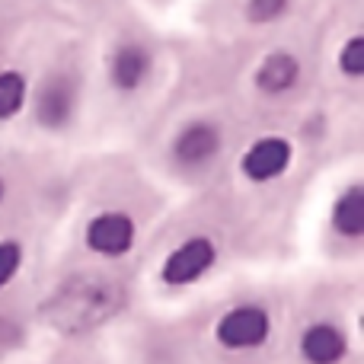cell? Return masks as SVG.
Here are the masks:
<instances>
[{
	"instance_id": "obj_10",
	"label": "cell",
	"mask_w": 364,
	"mask_h": 364,
	"mask_svg": "<svg viewBox=\"0 0 364 364\" xmlns=\"http://www.w3.org/2000/svg\"><path fill=\"white\" fill-rule=\"evenodd\" d=\"M151 70V55L141 45H122L112 55V80L119 90H138Z\"/></svg>"
},
{
	"instance_id": "obj_15",
	"label": "cell",
	"mask_w": 364,
	"mask_h": 364,
	"mask_svg": "<svg viewBox=\"0 0 364 364\" xmlns=\"http://www.w3.org/2000/svg\"><path fill=\"white\" fill-rule=\"evenodd\" d=\"M19 262H23V252H19L16 243H0V288L16 275Z\"/></svg>"
},
{
	"instance_id": "obj_9",
	"label": "cell",
	"mask_w": 364,
	"mask_h": 364,
	"mask_svg": "<svg viewBox=\"0 0 364 364\" xmlns=\"http://www.w3.org/2000/svg\"><path fill=\"white\" fill-rule=\"evenodd\" d=\"M297 77H301V64H297V58L288 55V51H275V55H269L256 70L259 90H262V93H272V96L291 90L297 83Z\"/></svg>"
},
{
	"instance_id": "obj_16",
	"label": "cell",
	"mask_w": 364,
	"mask_h": 364,
	"mask_svg": "<svg viewBox=\"0 0 364 364\" xmlns=\"http://www.w3.org/2000/svg\"><path fill=\"white\" fill-rule=\"evenodd\" d=\"M0 195H4V182H0Z\"/></svg>"
},
{
	"instance_id": "obj_14",
	"label": "cell",
	"mask_w": 364,
	"mask_h": 364,
	"mask_svg": "<svg viewBox=\"0 0 364 364\" xmlns=\"http://www.w3.org/2000/svg\"><path fill=\"white\" fill-rule=\"evenodd\" d=\"M284 10H288V0H250V6H246L252 23H272Z\"/></svg>"
},
{
	"instance_id": "obj_11",
	"label": "cell",
	"mask_w": 364,
	"mask_h": 364,
	"mask_svg": "<svg viewBox=\"0 0 364 364\" xmlns=\"http://www.w3.org/2000/svg\"><path fill=\"white\" fill-rule=\"evenodd\" d=\"M333 224L339 227L346 237H361V230H364V192H361V186L348 188V192L336 201Z\"/></svg>"
},
{
	"instance_id": "obj_8",
	"label": "cell",
	"mask_w": 364,
	"mask_h": 364,
	"mask_svg": "<svg viewBox=\"0 0 364 364\" xmlns=\"http://www.w3.org/2000/svg\"><path fill=\"white\" fill-rule=\"evenodd\" d=\"M301 352L310 364H336L346 355V336L339 333L336 326H310L301 339Z\"/></svg>"
},
{
	"instance_id": "obj_4",
	"label": "cell",
	"mask_w": 364,
	"mask_h": 364,
	"mask_svg": "<svg viewBox=\"0 0 364 364\" xmlns=\"http://www.w3.org/2000/svg\"><path fill=\"white\" fill-rule=\"evenodd\" d=\"M87 243L93 246L96 252H102V256H122V252H128L134 243L132 218H128V214H119V211H109V214L93 218L87 227Z\"/></svg>"
},
{
	"instance_id": "obj_7",
	"label": "cell",
	"mask_w": 364,
	"mask_h": 364,
	"mask_svg": "<svg viewBox=\"0 0 364 364\" xmlns=\"http://www.w3.org/2000/svg\"><path fill=\"white\" fill-rule=\"evenodd\" d=\"M218 147H220L218 128L208 125V122H195V125L179 132L173 151H176V160H182V164L198 166V164H205V160H211L214 154H218Z\"/></svg>"
},
{
	"instance_id": "obj_6",
	"label": "cell",
	"mask_w": 364,
	"mask_h": 364,
	"mask_svg": "<svg viewBox=\"0 0 364 364\" xmlns=\"http://www.w3.org/2000/svg\"><path fill=\"white\" fill-rule=\"evenodd\" d=\"M74 83L68 77H55L48 80L42 90H38V100H36V115L45 128H61L64 122L70 119L74 112Z\"/></svg>"
},
{
	"instance_id": "obj_3",
	"label": "cell",
	"mask_w": 364,
	"mask_h": 364,
	"mask_svg": "<svg viewBox=\"0 0 364 364\" xmlns=\"http://www.w3.org/2000/svg\"><path fill=\"white\" fill-rule=\"evenodd\" d=\"M214 265V243L205 237H195L182 243L176 252L164 262V282L166 284H188L201 278Z\"/></svg>"
},
{
	"instance_id": "obj_12",
	"label": "cell",
	"mask_w": 364,
	"mask_h": 364,
	"mask_svg": "<svg viewBox=\"0 0 364 364\" xmlns=\"http://www.w3.org/2000/svg\"><path fill=\"white\" fill-rule=\"evenodd\" d=\"M26 102V80L16 70L0 74V119H13Z\"/></svg>"
},
{
	"instance_id": "obj_5",
	"label": "cell",
	"mask_w": 364,
	"mask_h": 364,
	"mask_svg": "<svg viewBox=\"0 0 364 364\" xmlns=\"http://www.w3.org/2000/svg\"><path fill=\"white\" fill-rule=\"evenodd\" d=\"M288 164H291L288 141H282V138H262V141H256V144L246 151L243 173L250 179H256V182H265V179L282 176V173L288 170Z\"/></svg>"
},
{
	"instance_id": "obj_1",
	"label": "cell",
	"mask_w": 364,
	"mask_h": 364,
	"mask_svg": "<svg viewBox=\"0 0 364 364\" xmlns=\"http://www.w3.org/2000/svg\"><path fill=\"white\" fill-rule=\"evenodd\" d=\"M122 288L115 282L96 275H80L64 282L48 301L42 304V316L51 329L64 336H80L102 326L122 310Z\"/></svg>"
},
{
	"instance_id": "obj_13",
	"label": "cell",
	"mask_w": 364,
	"mask_h": 364,
	"mask_svg": "<svg viewBox=\"0 0 364 364\" xmlns=\"http://www.w3.org/2000/svg\"><path fill=\"white\" fill-rule=\"evenodd\" d=\"M339 64H342V70H346L348 77H361L364 74V38L361 36L348 38V45L342 48V55H339Z\"/></svg>"
},
{
	"instance_id": "obj_2",
	"label": "cell",
	"mask_w": 364,
	"mask_h": 364,
	"mask_svg": "<svg viewBox=\"0 0 364 364\" xmlns=\"http://www.w3.org/2000/svg\"><path fill=\"white\" fill-rule=\"evenodd\" d=\"M269 336V314L262 307H237L218 323V339L227 348L262 346Z\"/></svg>"
}]
</instances>
